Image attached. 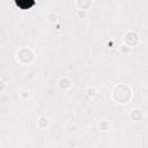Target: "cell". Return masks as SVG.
<instances>
[{
  "label": "cell",
  "mask_w": 148,
  "mask_h": 148,
  "mask_svg": "<svg viewBox=\"0 0 148 148\" xmlns=\"http://www.w3.org/2000/svg\"><path fill=\"white\" fill-rule=\"evenodd\" d=\"M15 2L21 9H28L34 6L35 0H15Z\"/></svg>",
  "instance_id": "cell-1"
}]
</instances>
